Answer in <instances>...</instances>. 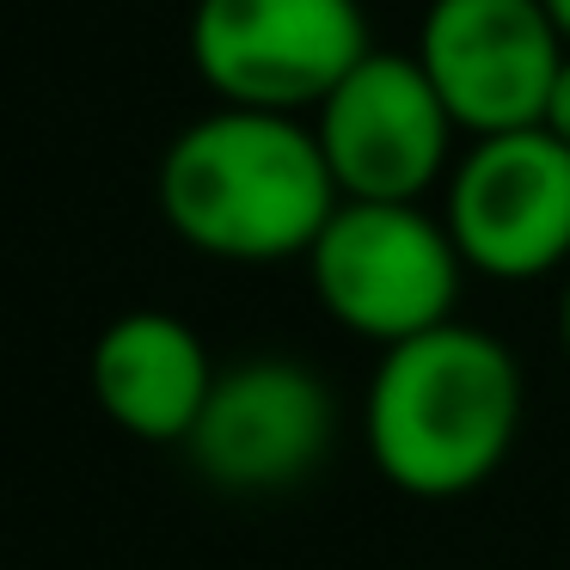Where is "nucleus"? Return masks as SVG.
<instances>
[{
	"label": "nucleus",
	"mask_w": 570,
	"mask_h": 570,
	"mask_svg": "<svg viewBox=\"0 0 570 570\" xmlns=\"http://www.w3.org/2000/svg\"><path fill=\"white\" fill-rule=\"evenodd\" d=\"M160 222L190 252L222 264L307 258L337 197L320 136L301 117L215 105L185 124L154 173Z\"/></svg>",
	"instance_id": "obj_1"
},
{
	"label": "nucleus",
	"mask_w": 570,
	"mask_h": 570,
	"mask_svg": "<svg viewBox=\"0 0 570 570\" xmlns=\"http://www.w3.org/2000/svg\"><path fill=\"white\" fill-rule=\"evenodd\" d=\"M528 386L503 337L479 325H435L381 350L362 399V442L393 491L466 497L497 479L521 435Z\"/></svg>",
	"instance_id": "obj_2"
},
{
	"label": "nucleus",
	"mask_w": 570,
	"mask_h": 570,
	"mask_svg": "<svg viewBox=\"0 0 570 570\" xmlns=\"http://www.w3.org/2000/svg\"><path fill=\"white\" fill-rule=\"evenodd\" d=\"M320 307L344 332L393 350L417 332L454 320L466 258L454 252L448 222L417 203H337L307 252Z\"/></svg>",
	"instance_id": "obj_3"
},
{
	"label": "nucleus",
	"mask_w": 570,
	"mask_h": 570,
	"mask_svg": "<svg viewBox=\"0 0 570 570\" xmlns=\"http://www.w3.org/2000/svg\"><path fill=\"white\" fill-rule=\"evenodd\" d=\"M185 50L222 105L301 117L320 111L374 43L362 0H197Z\"/></svg>",
	"instance_id": "obj_4"
},
{
	"label": "nucleus",
	"mask_w": 570,
	"mask_h": 570,
	"mask_svg": "<svg viewBox=\"0 0 570 570\" xmlns=\"http://www.w3.org/2000/svg\"><path fill=\"white\" fill-rule=\"evenodd\" d=\"M337 442V399L295 356H246L215 374L185 454L227 497H276L307 484Z\"/></svg>",
	"instance_id": "obj_5"
},
{
	"label": "nucleus",
	"mask_w": 570,
	"mask_h": 570,
	"mask_svg": "<svg viewBox=\"0 0 570 570\" xmlns=\"http://www.w3.org/2000/svg\"><path fill=\"white\" fill-rule=\"evenodd\" d=\"M442 222L466 271L540 283L570 264V148L552 129L479 136L448 173Z\"/></svg>",
	"instance_id": "obj_6"
},
{
	"label": "nucleus",
	"mask_w": 570,
	"mask_h": 570,
	"mask_svg": "<svg viewBox=\"0 0 570 570\" xmlns=\"http://www.w3.org/2000/svg\"><path fill=\"white\" fill-rule=\"evenodd\" d=\"M417 68L460 136L540 129L564 38L540 0H430L417 26Z\"/></svg>",
	"instance_id": "obj_7"
},
{
	"label": "nucleus",
	"mask_w": 570,
	"mask_h": 570,
	"mask_svg": "<svg viewBox=\"0 0 570 570\" xmlns=\"http://www.w3.org/2000/svg\"><path fill=\"white\" fill-rule=\"evenodd\" d=\"M313 136L350 203H417L454 173V117L435 99L417 56L368 50L332 99L313 111Z\"/></svg>",
	"instance_id": "obj_8"
},
{
	"label": "nucleus",
	"mask_w": 570,
	"mask_h": 570,
	"mask_svg": "<svg viewBox=\"0 0 570 570\" xmlns=\"http://www.w3.org/2000/svg\"><path fill=\"white\" fill-rule=\"evenodd\" d=\"M215 374L222 368L209 362V344L166 307L117 313L92 337V356H87L92 405L105 411L111 430H124L129 442H148V448L190 442L203 405H209Z\"/></svg>",
	"instance_id": "obj_9"
},
{
	"label": "nucleus",
	"mask_w": 570,
	"mask_h": 570,
	"mask_svg": "<svg viewBox=\"0 0 570 570\" xmlns=\"http://www.w3.org/2000/svg\"><path fill=\"white\" fill-rule=\"evenodd\" d=\"M540 129H552V136L570 148V50H564V68H558V80H552V99H546V124Z\"/></svg>",
	"instance_id": "obj_10"
},
{
	"label": "nucleus",
	"mask_w": 570,
	"mask_h": 570,
	"mask_svg": "<svg viewBox=\"0 0 570 570\" xmlns=\"http://www.w3.org/2000/svg\"><path fill=\"white\" fill-rule=\"evenodd\" d=\"M546 7V19L558 26V38H564V50H570V0H540Z\"/></svg>",
	"instance_id": "obj_11"
},
{
	"label": "nucleus",
	"mask_w": 570,
	"mask_h": 570,
	"mask_svg": "<svg viewBox=\"0 0 570 570\" xmlns=\"http://www.w3.org/2000/svg\"><path fill=\"white\" fill-rule=\"evenodd\" d=\"M558 344H564V362H570V283H564V301H558Z\"/></svg>",
	"instance_id": "obj_12"
}]
</instances>
